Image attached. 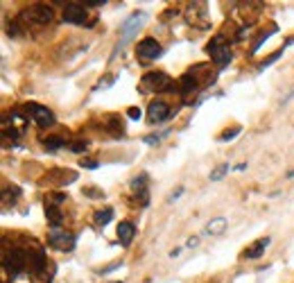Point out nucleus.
<instances>
[{
	"mask_svg": "<svg viewBox=\"0 0 294 283\" xmlns=\"http://www.w3.org/2000/svg\"><path fill=\"white\" fill-rule=\"evenodd\" d=\"M28 261L30 258H28V254H25L23 249H12V251L5 249V254H3V267H5V272H7L12 279H14V276L23 274Z\"/></svg>",
	"mask_w": 294,
	"mask_h": 283,
	"instance_id": "obj_1",
	"label": "nucleus"
},
{
	"mask_svg": "<svg viewBox=\"0 0 294 283\" xmlns=\"http://www.w3.org/2000/svg\"><path fill=\"white\" fill-rule=\"evenodd\" d=\"M28 127V116H20L18 111H12L3 118V136L5 138H18Z\"/></svg>",
	"mask_w": 294,
	"mask_h": 283,
	"instance_id": "obj_2",
	"label": "nucleus"
},
{
	"mask_svg": "<svg viewBox=\"0 0 294 283\" xmlns=\"http://www.w3.org/2000/svg\"><path fill=\"white\" fill-rule=\"evenodd\" d=\"M206 52L211 55V59L217 64L219 68H224L231 61V48H229V43L224 41V36L222 34H217L215 39L211 41V43L206 45Z\"/></svg>",
	"mask_w": 294,
	"mask_h": 283,
	"instance_id": "obj_3",
	"label": "nucleus"
},
{
	"mask_svg": "<svg viewBox=\"0 0 294 283\" xmlns=\"http://www.w3.org/2000/svg\"><path fill=\"white\" fill-rule=\"evenodd\" d=\"M25 116H28V120H32L34 125H39V127H50V125L55 123V113H52L48 107L36 104V102L25 104Z\"/></svg>",
	"mask_w": 294,
	"mask_h": 283,
	"instance_id": "obj_4",
	"label": "nucleus"
},
{
	"mask_svg": "<svg viewBox=\"0 0 294 283\" xmlns=\"http://www.w3.org/2000/svg\"><path fill=\"white\" fill-rule=\"evenodd\" d=\"M161 43L156 39H152V36H145L143 41H138V45H136V57H138L140 64H150V61H154L156 57H161Z\"/></svg>",
	"mask_w": 294,
	"mask_h": 283,
	"instance_id": "obj_5",
	"label": "nucleus"
},
{
	"mask_svg": "<svg viewBox=\"0 0 294 283\" xmlns=\"http://www.w3.org/2000/svg\"><path fill=\"white\" fill-rule=\"evenodd\" d=\"M170 86H172V80L163 70H152L143 75V88H147V91H167Z\"/></svg>",
	"mask_w": 294,
	"mask_h": 283,
	"instance_id": "obj_6",
	"label": "nucleus"
},
{
	"mask_svg": "<svg viewBox=\"0 0 294 283\" xmlns=\"http://www.w3.org/2000/svg\"><path fill=\"white\" fill-rule=\"evenodd\" d=\"M143 20H145V14L143 12H134L122 25H120V48H125V43H127L129 39H134Z\"/></svg>",
	"mask_w": 294,
	"mask_h": 283,
	"instance_id": "obj_7",
	"label": "nucleus"
},
{
	"mask_svg": "<svg viewBox=\"0 0 294 283\" xmlns=\"http://www.w3.org/2000/svg\"><path fill=\"white\" fill-rule=\"evenodd\" d=\"M20 18H25L32 25H48L52 20V9L48 5H34V7L25 9V12L20 14Z\"/></svg>",
	"mask_w": 294,
	"mask_h": 283,
	"instance_id": "obj_8",
	"label": "nucleus"
},
{
	"mask_svg": "<svg viewBox=\"0 0 294 283\" xmlns=\"http://www.w3.org/2000/svg\"><path fill=\"white\" fill-rule=\"evenodd\" d=\"M48 245L59 251H70L75 247V235L66 229H52L50 235H48Z\"/></svg>",
	"mask_w": 294,
	"mask_h": 283,
	"instance_id": "obj_9",
	"label": "nucleus"
},
{
	"mask_svg": "<svg viewBox=\"0 0 294 283\" xmlns=\"http://www.w3.org/2000/svg\"><path fill=\"white\" fill-rule=\"evenodd\" d=\"M147 116H150V123L159 125V123H165V120H170L172 111H170V107H167L163 100H152L150 107H147Z\"/></svg>",
	"mask_w": 294,
	"mask_h": 283,
	"instance_id": "obj_10",
	"label": "nucleus"
},
{
	"mask_svg": "<svg viewBox=\"0 0 294 283\" xmlns=\"http://www.w3.org/2000/svg\"><path fill=\"white\" fill-rule=\"evenodd\" d=\"M64 23H70V25H84L86 23V9H84V5L68 3L64 7Z\"/></svg>",
	"mask_w": 294,
	"mask_h": 283,
	"instance_id": "obj_11",
	"label": "nucleus"
},
{
	"mask_svg": "<svg viewBox=\"0 0 294 283\" xmlns=\"http://www.w3.org/2000/svg\"><path fill=\"white\" fill-rule=\"evenodd\" d=\"M270 243H272L270 235H265V238H258L249 249L242 251V256H244V258H260V256L265 254V249L270 247Z\"/></svg>",
	"mask_w": 294,
	"mask_h": 283,
	"instance_id": "obj_12",
	"label": "nucleus"
},
{
	"mask_svg": "<svg viewBox=\"0 0 294 283\" xmlns=\"http://www.w3.org/2000/svg\"><path fill=\"white\" fill-rule=\"evenodd\" d=\"M134 235H136V227H134V222H120L118 224V240L127 247V245H131V240H134Z\"/></svg>",
	"mask_w": 294,
	"mask_h": 283,
	"instance_id": "obj_13",
	"label": "nucleus"
},
{
	"mask_svg": "<svg viewBox=\"0 0 294 283\" xmlns=\"http://www.w3.org/2000/svg\"><path fill=\"white\" fill-rule=\"evenodd\" d=\"M145 181H147V175H140L138 179L131 181V191H134V195L138 197L143 206H147V202H150V197H147V186H145Z\"/></svg>",
	"mask_w": 294,
	"mask_h": 283,
	"instance_id": "obj_14",
	"label": "nucleus"
},
{
	"mask_svg": "<svg viewBox=\"0 0 294 283\" xmlns=\"http://www.w3.org/2000/svg\"><path fill=\"white\" fill-rule=\"evenodd\" d=\"M227 218H213L211 222L204 227V233L206 235H222L224 231H227Z\"/></svg>",
	"mask_w": 294,
	"mask_h": 283,
	"instance_id": "obj_15",
	"label": "nucleus"
},
{
	"mask_svg": "<svg viewBox=\"0 0 294 283\" xmlns=\"http://www.w3.org/2000/svg\"><path fill=\"white\" fill-rule=\"evenodd\" d=\"M45 216H48V222L52 229H61L64 216H61V208L57 206V204H48V206H45Z\"/></svg>",
	"mask_w": 294,
	"mask_h": 283,
	"instance_id": "obj_16",
	"label": "nucleus"
},
{
	"mask_svg": "<svg viewBox=\"0 0 294 283\" xmlns=\"http://www.w3.org/2000/svg\"><path fill=\"white\" fill-rule=\"evenodd\" d=\"M197 86H199V82H197V75H195V70L186 73V75L181 77V93H192V91H195Z\"/></svg>",
	"mask_w": 294,
	"mask_h": 283,
	"instance_id": "obj_17",
	"label": "nucleus"
},
{
	"mask_svg": "<svg viewBox=\"0 0 294 283\" xmlns=\"http://www.w3.org/2000/svg\"><path fill=\"white\" fill-rule=\"evenodd\" d=\"M43 145L48 152H55V150H61L66 145V138L64 136H48V138H43Z\"/></svg>",
	"mask_w": 294,
	"mask_h": 283,
	"instance_id": "obj_18",
	"label": "nucleus"
},
{
	"mask_svg": "<svg viewBox=\"0 0 294 283\" xmlns=\"http://www.w3.org/2000/svg\"><path fill=\"white\" fill-rule=\"evenodd\" d=\"M113 220V208L111 206H104L102 211L95 213V224L97 227H104V224H109Z\"/></svg>",
	"mask_w": 294,
	"mask_h": 283,
	"instance_id": "obj_19",
	"label": "nucleus"
},
{
	"mask_svg": "<svg viewBox=\"0 0 294 283\" xmlns=\"http://www.w3.org/2000/svg\"><path fill=\"white\" fill-rule=\"evenodd\" d=\"M229 170H231V166H229V163H222V166H217V168H215V170L211 172V181H219V179H222L224 175H227Z\"/></svg>",
	"mask_w": 294,
	"mask_h": 283,
	"instance_id": "obj_20",
	"label": "nucleus"
},
{
	"mask_svg": "<svg viewBox=\"0 0 294 283\" xmlns=\"http://www.w3.org/2000/svg\"><path fill=\"white\" fill-rule=\"evenodd\" d=\"M167 134H170V132H161V134H154V136H145L143 140H145L147 145H159V143H161V140L165 138Z\"/></svg>",
	"mask_w": 294,
	"mask_h": 283,
	"instance_id": "obj_21",
	"label": "nucleus"
},
{
	"mask_svg": "<svg viewBox=\"0 0 294 283\" xmlns=\"http://www.w3.org/2000/svg\"><path fill=\"white\" fill-rule=\"evenodd\" d=\"M240 134V127H231V129H224L222 136H219V140H233L235 136Z\"/></svg>",
	"mask_w": 294,
	"mask_h": 283,
	"instance_id": "obj_22",
	"label": "nucleus"
},
{
	"mask_svg": "<svg viewBox=\"0 0 294 283\" xmlns=\"http://www.w3.org/2000/svg\"><path fill=\"white\" fill-rule=\"evenodd\" d=\"M70 150L75 152V154H80V152L86 150V140H75V143H70Z\"/></svg>",
	"mask_w": 294,
	"mask_h": 283,
	"instance_id": "obj_23",
	"label": "nucleus"
},
{
	"mask_svg": "<svg viewBox=\"0 0 294 283\" xmlns=\"http://www.w3.org/2000/svg\"><path fill=\"white\" fill-rule=\"evenodd\" d=\"M283 55V50H276L274 52V55H272V57H267V59L265 61H262V68H267V66H272V64H274V61L278 59V57H281Z\"/></svg>",
	"mask_w": 294,
	"mask_h": 283,
	"instance_id": "obj_24",
	"label": "nucleus"
},
{
	"mask_svg": "<svg viewBox=\"0 0 294 283\" xmlns=\"http://www.w3.org/2000/svg\"><path fill=\"white\" fill-rule=\"evenodd\" d=\"M127 116H129L131 120H140L143 111H140V109H136V107H129V109H127Z\"/></svg>",
	"mask_w": 294,
	"mask_h": 283,
	"instance_id": "obj_25",
	"label": "nucleus"
},
{
	"mask_svg": "<svg viewBox=\"0 0 294 283\" xmlns=\"http://www.w3.org/2000/svg\"><path fill=\"white\" fill-rule=\"evenodd\" d=\"M113 84V75H107L104 77V82H100L97 86H95V91H100V88H107V86H111Z\"/></svg>",
	"mask_w": 294,
	"mask_h": 283,
	"instance_id": "obj_26",
	"label": "nucleus"
},
{
	"mask_svg": "<svg viewBox=\"0 0 294 283\" xmlns=\"http://www.w3.org/2000/svg\"><path fill=\"white\" fill-rule=\"evenodd\" d=\"M183 195V186H179V188H177V191L175 193H172V195L170 197H167V202H177V200H179V197Z\"/></svg>",
	"mask_w": 294,
	"mask_h": 283,
	"instance_id": "obj_27",
	"label": "nucleus"
},
{
	"mask_svg": "<svg viewBox=\"0 0 294 283\" xmlns=\"http://www.w3.org/2000/svg\"><path fill=\"white\" fill-rule=\"evenodd\" d=\"M82 168H97L95 159H82Z\"/></svg>",
	"mask_w": 294,
	"mask_h": 283,
	"instance_id": "obj_28",
	"label": "nucleus"
},
{
	"mask_svg": "<svg viewBox=\"0 0 294 283\" xmlns=\"http://www.w3.org/2000/svg\"><path fill=\"white\" fill-rule=\"evenodd\" d=\"M84 193H86V195H91V197H102V193H97V191H91V188H84Z\"/></svg>",
	"mask_w": 294,
	"mask_h": 283,
	"instance_id": "obj_29",
	"label": "nucleus"
},
{
	"mask_svg": "<svg viewBox=\"0 0 294 283\" xmlns=\"http://www.w3.org/2000/svg\"><path fill=\"white\" fill-rule=\"evenodd\" d=\"M186 245H188V247H197V245H199V238H197V235H192V238L188 240Z\"/></svg>",
	"mask_w": 294,
	"mask_h": 283,
	"instance_id": "obj_30",
	"label": "nucleus"
},
{
	"mask_svg": "<svg viewBox=\"0 0 294 283\" xmlns=\"http://www.w3.org/2000/svg\"><path fill=\"white\" fill-rule=\"evenodd\" d=\"M12 283H30V279H25V276L20 274V276H14V279H12Z\"/></svg>",
	"mask_w": 294,
	"mask_h": 283,
	"instance_id": "obj_31",
	"label": "nucleus"
},
{
	"mask_svg": "<svg viewBox=\"0 0 294 283\" xmlns=\"http://www.w3.org/2000/svg\"><path fill=\"white\" fill-rule=\"evenodd\" d=\"M244 168H247V163H238V166H235V170H238V172H242Z\"/></svg>",
	"mask_w": 294,
	"mask_h": 283,
	"instance_id": "obj_32",
	"label": "nucleus"
},
{
	"mask_svg": "<svg viewBox=\"0 0 294 283\" xmlns=\"http://www.w3.org/2000/svg\"><path fill=\"white\" fill-rule=\"evenodd\" d=\"M287 177H294V168H292V170H290V172H287Z\"/></svg>",
	"mask_w": 294,
	"mask_h": 283,
	"instance_id": "obj_33",
	"label": "nucleus"
},
{
	"mask_svg": "<svg viewBox=\"0 0 294 283\" xmlns=\"http://www.w3.org/2000/svg\"><path fill=\"white\" fill-rule=\"evenodd\" d=\"M113 283H122V281H113Z\"/></svg>",
	"mask_w": 294,
	"mask_h": 283,
	"instance_id": "obj_34",
	"label": "nucleus"
}]
</instances>
